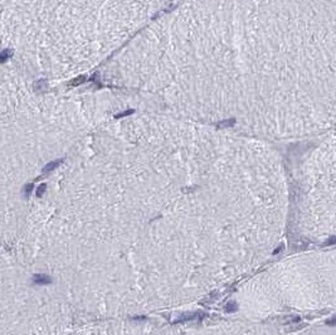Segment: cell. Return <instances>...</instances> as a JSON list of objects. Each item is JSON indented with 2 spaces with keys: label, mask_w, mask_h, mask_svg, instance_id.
Wrapping results in <instances>:
<instances>
[{
  "label": "cell",
  "mask_w": 336,
  "mask_h": 335,
  "mask_svg": "<svg viewBox=\"0 0 336 335\" xmlns=\"http://www.w3.org/2000/svg\"><path fill=\"white\" fill-rule=\"evenodd\" d=\"M32 281L35 285H48V284L52 282V278L48 275H44V273H35L33 276Z\"/></svg>",
  "instance_id": "6da1fadb"
},
{
  "label": "cell",
  "mask_w": 336,
  "mask_h": 335,
  "mask_svg": "<svg viewBox=\"0 0 336 335\" xmlns=\"http://www.w3.org/2000/svg\"><path fill=\"white\" fill-rule=\"evenodd\" d=\"M63 162L62 159H58V160H54V162H50V163H48L44 168H43V173L44 174H47V173H49V171H52V170H54L61 163Z\"/></svg>",
  "instance_id": "7a4b0ae2"
},
{
  "label": "cell",
  "mask_w": 336,
  "mask_h": 335,
  "mask_svg": "<svg viewBox=\"0 0 336 335\" xmlns=\"http://www.w3.org/2000/svg\"><path fill=\"white\" fill-rule=\"evenodd\" d=\"M47 86H48V83H47L45 79H38V81H35L34 85H33L35 91H44V90H47Z\"/></svg>",
  "instance_id": "3957f363"
},
{
  "label": "cell",
  "mask_w": 336,
  "mask_h": 335,
  "mask_svg": "<svg viewBox=\"0 0 336 335\" xmlns=\"http://www.w3.org/2000/svg\"><path fill=\"white\" fill-rule=\"evenodd\" d=\"M11 56H13V50L11 49H4V50H2V52H0V63L6 62Z\"/></svg>",
  "instance_id": "277c9868"
},
{
  "label": "cell",
  "mask_w": 336,
  "mask_h": 335,
  "mask_svg": "<svg viewBox=\"0 0 336 335\" xmlns=\"http://www.w3.org/2000/svg\"><path fill=\"white\" fill-rule=\"evenodd\" d=\"M32 190H33V184H32V183H28V184H25V185H24V188H23V193H24V197H25V198H28V197L30 195Z\"/></svg>",
  "instance_id": "5b68a950"
},
{
  "label": "cell",
  "mask_w": 336,
  "mask_h": 335,
  "mask_svg": "<svg viewBox=\"0 0 336 335\" xmlns=\"http://www.w3.org/2000/svg\"><path fill=\"white\" fill-rule=\"evenodd\" d=\"M45 189H47V184H40L39 185V188L37 189V195L38 197H40V195H43L44 194V192H45Z\"/></svg>",
  "instance_id": "8992f818"
},
{
  "label": "cell",
  "mask_w": 336,
  "mask_h": 335,
  "mask_svg": "<svg viewBox=\"0 0 336 335\" xmlns=\"http://www.w3.org/2000/svg\"><path fill=\"white\" fill-rule=\"evenodd\" d=\"M82 82H85V77H78V78L74 79V81H71L69 85H71V86H77V85H79V83H82Z\"/></svg>",
  "instance_id": "52a82bcc"
},
{
  "label": "cell",
  "mask_w": 336,
  "mask_h": 335,
  "mask_svg": "<svg viewBox=\"0 0 336 335\" xmlns=\"http://www.w3.org/2000/svg\"><path fill=\"white\" fill-rule=\"evenodd\" d=\"M234 309H235V307H234V306H232V304H229V305H228V306L225 307V310H227V311H233Z\"/></svg>",
  "instance_id": "ba28073f"
}]
</instances>
